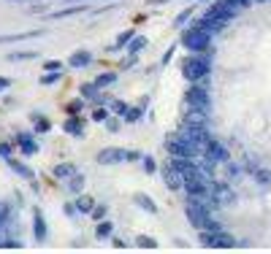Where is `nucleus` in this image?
Listing matches in <instances>:
<instances>
[{
  "instance_id": "1",
  "label": "nucleus",
  "mask_w": 271,
  "mask_h": 254,
  "mask_svg": "<svg viewBox=\"0 0 271 254\" xmlns=\"http://www.w3.org/2000/svg\"><path fill=\"white\" fill-rule=\"evenodd\" d=\"M182 46L190 54H215V46H212V33L201 30V27H184L182 30Z\"/></svg>"
},
{
  "instance_id": "2",
  "label": "nucleus",
  "mask_w": 271,
  "mask_h": 254,
  "mask_svg": "<svg viewBox=\"0 0 271 254\" xmlns=\"http://www.w3.org/2000/svg\"><path fill=\"white\" fill-rule=\"evenodd\" d=\"M182 73L190 84L193 82H206L212 73V54H190L182 62Z\"/></svg>"
},
{
  "instance_id": "3",
  "label": "nucleus",
  "mask_w": 271,
  "mask_h": 254,
  "mask_svg": "<svg viewBox=\"0 0 271 254\" xmlns=\"http://www.w3.org/2000/svg\"><path fill=\"white\" fill-rule=\"evenodd\" d=\"M165 149H168V157H193V160L201 157V149L193 146V143H190L179 130L171 132V135L165 138Z\"/></svg>"
},
{
  "instance_id": "4",
  "label": "nucleus",
  "mask_w": 271,
  "mask_h": 254,
  "mask_svg": "<svg viewBox=\"0 0 271 254\" xmlns=\"http://www.w3.org/2000/svg\"><path fill=\"white\" fill-rule=\"evenodd\" d=\"M184 103H187L190 108H201V111H209V106H212L209 86H206L204 82H193V84H190V89L184 92Z\"/></svg>"
},
{
  "instance_id": "5",
  "label": "nucleus",
  "mask_w": 271,
  "mask_h": 254,
  "mask_svg": "<svg viewBox=\"0 0 271 254\" xmlns=\"http://www.w3.org/2000/svg\"><path fill=\"white\" fill-rule=\"evenodd\" d=\"M201 246L206 249H236L239 241L222 230H201Z\"/></svg>"
},
{
  "instance_id": "6",
  "label": "nucleus",
  "mask_w": 271,
  "mask_h": 254,
  "mask_svg": "<svg viewBox=\"0 0 271 254\" xmlns=\"http://www.w3.org/2000/svg\"><path fill=\"white\" fill-rule=\"evenodd\" d=\"M179 132L187 138L190 143H193V146H198L201 152H204V146L212 141V138H215L209 132V127H187V125H179Z\"/></svg>"
},
{
  "instance_id": "7",
  "label": "nucleus",
  "mask_w": 271,
  "mask_h": 254,
  "mask_svg": "<svg viewBox=\"0 0 271 254\" xmlns=\"http://www.w3.org/2000/svg\"><path fill=\"white\" fill-rule=\"evenodd\" d=\"M79 95H82L87 103H92V106H111V97H108L95 82L82 84V86H79Z\"/></svg>"
},
{
  "instance_id": "8",
  "label": "nucleus",
  "mask_w": 271,
  "mask_h": 254,
  "mask_svg": "<svg viewBox=\"0 0 271 254\" xmlns=\"http://www.w3.org/2000/svg\"><path fill=\"white\" fill-rule=\"evenodd\" d=\"M11 141H14V146H19V152L25 154V157H33V154H38V141L33 138V132H22L16 130L14 135H11Z\"/></svg>"
},
{
  "instance_id": "9",
  "label": "nucleus",
  "mask_w": 271,
  "mask_h": 254,
  "mask_svg": "<svg viewBox=\"0 0 271 254\" xmlns=\"http://www.w3.org/2000/svg\"><path fill=\"white\" fill-rule=\"evenodd\" d=\"M95 163L98 165H119V163H128V149H101V152L95 154Z\"/></svg>"
},
{
  "instance_id": "10",
  "label": "nucleus",
  "mask_w": 271,
  "mask_h": 254,
  "mask_svg": "<svg viewBox=\"0 0 271 254\" xmlns=\"http://www.w3.org/2000/svg\"><path fill=\"white\" fill-rule=\"evenodd\" d=\"M201 157H206V160H212V163H217V165H222V163H228L230 160V154H228V149L222 146L217 138H212L209 143L204 146V152H201Z\"/></svg>"
},
{
  "instance_id": "11",
  "label": "nucleus",
  "mask_w": 271,
  "mask_h": 254,
  "mask_svg": "<svg viewBox=\"0 0 271 254\" xmlns=\"http://www.w3.org/2000/svg\"><path fill=\"white\" fill-rule=\"evenodd\" d=\"M204 14H206V16H215V19H220V22H225V25H228V22L233 19V16L239 14V11L230 8V5H225L222 0H215V3H212L209 8L204 11Z\"/></svg>"
},
{
  "instance_id": "12",
  "label": "nucleus",
  "mask_w": 271,
  "mask_h": 254,
  "mask_svg": "<svg viewBox=\"0 0 271 254\" xmlns=\"http://www.w3.org/2000/svg\"><path fill=\"white\" fill-rule=\"evenodd\" d=\"M62 132H68L71 138H84V132H87L84 117H68L65 122H62Z\"/></svg>"
},
{
  "instance_id": "13",
  "label": "nucleus",
  "mask_w": 271,
  "mask_h": 254,
  "mask_svg": "<svg viewBox=\"0 0 271 254\" xmlns=\"http://www.w3.org/2000/svg\"><path fill=\"white\" fill-rule=\"evenodd\" d=\"M163 184H165L168 189H174V192H176V189H184V178H182V173L176 170L171 163H165V168H163Z\"/></svg>"
},
{
  "instance_id": "14",
  "label": "nucleus",
  "mask_w": 271,
  "mask_h": 254,
  "mask_svg": "<svg viewBox=\"0 0 271 254\" xmlns=\"http://www.w3.org/2000/svg\"><path fill=\"white\" fill-rule=\"evenodd\" d=\"M92 65V51L90 49H76L71 57H68V68L73 71H84V68Z\"/></svg>"
},
{
  "instance_id": "15",
  "label": "nucleus",
  "mask_w": 271,
  "mask_h": 254,
  "mask_svg": "<svg viewBox=\"0 0 271 254\" xmlns=\"http://www.w3.org/2000/svg\"><path fill=\"white\" fill-rule=\"evenodd\" d=\"M182 125H187V127H209V111L190 108V111L182 117Z\"/></svg>"
},
{
  "instance_id": "16",
  "label": "nucleus",
  "mask_w": 271,
  "mask_h": 254,
  "mask_svg": "<svg viewBox=\"0 0 271 254\" xmlns=\"http://www.w3.org/2000/svg\"><path fill=\"white\" fill-rule=\"evenodd\" d=\"M33 235H36L38 244H44V241L49 238V227H46V216L41 213V209L33 211Z\"/></svg>"
},
{
  "instance_id": "17",
  "label": "nucleus",
  "mask_w": 271,
  "mask_h": 254,
  "mask_svg": "<svg viewBox=\"0 0 271 254\" xmlns=\"http://www.w3.org/2000/svg\"><path fill=\"white\" fill-rule=\"evenodd\" d=\"M5 163H8V168L14 170L16 176L27 178V181H33V178H36V170H33L30 165H25V163H22V160H14V157H8V160H5Z\"/></svg>"
},
{
  "instance_id": "18",
  "label": "nucleus",
  "mask_w": 271,
  "mask_h": 254,
  "mask_svg": "<svg viewBox=\"0 0 271 254\" xmlns=\"http://www.w3.org/2000/svg\"><path fill=\"white\" fill-rule=\"evenodd\" d=\"M82 11H87V3H73V5H65V8H60V11H52L49 14V19H62V16H73V14H82Z\"/></svg>"
},
{
  "instance_id": "19",
  "label": "nucleus",
  "mask_w": 271,
  "mask_h": 254,
  "mask_svg": "<svg viewBox=\"0 0 271 254\" xmlns=\"http://www.w3.org/2000/svg\"><path fill=\"white\" fill-rule=\"evenodd\" d=\"M44 36V30H30V33H16V36H0V43H19V41H33Z\"/></svg>"
},
{
  "instance_id": "20",
  "label": "nucleus",
  "mask_w": 271,
  "mask_h": 254,
  "mask_svg": "<svg viewBox=\"0 0 271 254\" xmlns=\"http://www.w3.org/2000/svg\"><path fill=\"white\" fill-rule=\"evenodd\" d=\"M114 235V224H111V219H101V222L95 224V238L98 241H108Z\"/></svg>"
},
{
  "instance_id": "21",
  "label": "nucleus",
  "mask_w": 271,
  "mask_h": 254,
  "mask_svg": "<svg viewBox=\"0 0 271 254\" xmlns=\"http://www.w3.org/2000/svg\"><path fill=\"white\" fill-rule=\"evenodd\" d=\"M30 122H33V127H36V132H49L52 130V122L41 111H30Z\"/></svg>"
},
{
  "instance_id": "22",
  "label": "nucleus",
  "mask_w": 271,
  "mask_h": 254,
  "mask_svg": "<svg viewBox=\"0 0 271 254\" xmlns=\"http://www.w3.org/2000/svg\"><path fill=\"white\" fill-rule=\"evenodd\" d=\"M84 108H87V100H84V97L79 95V97H73V100L65 106V114H68V117H82Z\"/></svg>"
},
{
  "instance_id": "23",
  "label": "nucleus",
  "mask_w": 271,
  "mask_h": 254,
  "mask_svg": "<svg viewBox=\"0 0 271 254\" xmlns=\"http://www.w3.org/2000/svg\"><path fill=\"white\" fill-rule=\"evenodd\" d=\"M73 173H76V165H73V163H60L54 168V178H57V181H68Z\"/></svg>"
},
{
  "instance_id": "24",
  "label": "nucleus",
  "mask_w": 271,
  "mask_h": 254,
  "mask_svg": "<svg viewBox=\"0 0 271 254\" xmlns=\"http://www.w3.org/2000/svg\"><path fill=\"white\" fill-rule=\"evenodd\" d=\"M76 209H79V213H92V209H95V198H90V195H82L79 192L76 195Z\"/></svg>"
},
{
  "instance_id": "25",
  "label": "nucleus",
  "mask_w": 271,
  "mask_h": 254,
  "mask_svg": "<svg viewBox=\"0 0 271 254\" xmlns=\"http://www.w3.org/2000/svg\"><path fill=\"white\" fill-rule=\"evenodd\" d=\"M65 189H68L71 195H79V192H82V189H84V176H82V173H79V170L73 173V176L65 181Z\"/></svg>"
},
{
  "instance_id": "26",
  "label": "nucleus",
  "mask_w": 271,
  "mask_h": 254,
  "mask_svg": "<svg viewBox=\"0 0 271 254\" xmlns=\"http://www.w3.org/2000/svg\"><path fill=\"white\" fill-rule=\"evenodd\" d=\"M144 119V106H128V111L122 114V122L133 125V122H141Z\"/></svg>"
},
{
  "instance_id": "27",
  "label": "nucleus",
  "mask_w": 271,
  "mask_h": 254,
  "mask_svg": "<svg viewBox=\"0 0 271 254\" xmlns=\"http://www.w3.org/2000/svg\"><path fill=\"white\" fill-rule=\"evenodd\" d=\"M144 46H149L147 36H133V38H130V43L125 46V54H138V51H141Z\"/></svg>"
},
{
  "instance_id": "28",
  "label": "nucleus",
  "mask_w": 271,
  "mask_h": 254,
  "mask_svg": "<svg viewBox=\"0 0 271 254\" xmlns=\"http://www.w3.org/2000/svg\"><path fill=\"white\" fill-rule=\"evenodd\" d=\"M133 203L138 206V209L149 211V213H158V203H155L152 198H147V195H133Z\"/></svg>"
},
{
  "instance_id": "29",
  "label": "nucleus",
  "mask_w": 271,
  "mask_h": 254,
  "mask_svg": "<svg viewBox=\"0 0 271 254\" xmlns=\"http://www.w3.org/2000/svg\"><path fill=\"white\" fill-rule=\"evenodd\" d=\"M193 14H195L193 5H190V8H184V11H179V14H176V19H174V27H176V30H184V27H187V22L193 19Z\"/></svg>"
},
{
  "instance_id": "30",
  "label": "nucleus",
  "mask_w": 271,
  "mask_h": 254,
  "mask_svg": "<svg viewBox=\"0 0 271 254\" xmlns=\"http://www.w3.org/2000/svg\"><path fill=\"white\" fill-rule=\"evenodd\" d=\"M117 73L114 71H106V73H98V79H95V84L101 86V89H106V86H111V84H117Z\"/></svg>"
},
{
  "instance_id": "31",
  "label": "nucleus",
  "mask_w": 271,
  "mask_h": 254,
  "mask_svg": "<svg viewBox=\"0 0 271 254\" xmlns=\"http://www.w3.org/2000/svg\"><path fill=\"white\" fill-rule=\"evenodd\" d=\"M62 79H65V71H52V73H44L41 76V84L52 86V84H60Z\"/></svg>"
},
{
  "instance_id": "32",
  "label": "nucleus",
  "mask_w": 271,
  "mask_h": 254,
  "mask_svg": "<svg viewBox=\"0 0 271 254\" xmlns=\"http://www.w3.org/2000/svg\"><path fill=\"white\" fill-rule=\"evenodd\" d=\"M133 36H136L133 30H125V33H119V36H117V43L111 46V51H119V49H125V46L130 43V38H133Z\"/></svg>"
},
{
  "instance_id": "33",
  "label": "nucleus",
  "mask_w": 271,
  "mask_h": 254,
  "mask_svg": "<svg viewBox=\"0 0 271 254\" xmlns=\"http://www.w3.org/2000/svg\"><path fill=\"white\" fill-rule=\"evenodd\" d=\"M38 51H8V62H22V60H36Z\"/></svg>"
},
{
  "instance_id": "34",
  "label": "nucleus",
  "mask_w": 271,
  "mask_h": 254,
  "mask_svg": "<svg viewBox=\"0 0 271 254\" xmlns=\"http://www.w3.org/2000/svg\"><path fill=\"white\" fill-rule=\"evenodd\" d=\"M136 246H138V249H158V241H155L152 235H138Z\"/></svg>"
},
{
  "instance_id": "35",
  "label": "nucleus",
  "mask_w": 271,
  "mask_h": 254,
  "mask_svg": "<svg viewBox=\"0 0 271 254\" xmlns=\"http://www.w3.org/2000/svg\"><path fill=\"white\" fill-rule=\"evenodd\" d=\"M108 117H111V111H108L106 106H95V111H92V122H106Z\"/></svg>"
},
{
  "instance_id": "36",
  "label": "nucleus",
  "mask_w": 271,
  "mask_h": 254,
  "mask_svg": "<svg viewBox=\"0 0 271 254\" xmlns=\"http://www.w3.org/2000/svg\"><path fill=\"white\" fill-rule=\"evenodd\" d=\"M103 125H106L108 132H119V130H122V117H108Z\"/></svg>"
},
{
  "instance_id": "37",
  "label": "nucleus",
  "mask_w": 271,
  "mask_h": 254,
  "mask_svg": "<svg viewBox=\"0 0 271 254\" xmlns=\"http://www.w3.org/2000/svg\"><path fill=\"white\" fill-rule=\"evenodd\" d=\"M41 71H44V73H52V71H65V65H62L60 60H46L44 65H41Z\"/></svg>"
},
{
  "instance_id": "38",
  "label": "nucleus",
  "mask_w": 271,
  "mask_h": 254,
  "mask_svg": "<svg viewBox=\"0 0 271 254\" xmlns=\"http://www.w3.org/2000/svg\"><path fill=\"white\" fill-rule=\"evenodd\" d=\"M141 168L147 170V176H152V173L158 170V163H155V160L149 157V154H144V157H141Z\"/></svg>"
},
{
  "instance_id": "39",
  "label": "nucleus",
  "mask_w": 271,
  "mask_h": 254,
  "mask_svg": "<svg viewBox=\"0 0 271 254\" xmlns=\"http://www.w3.org/2000/svg\"><path fill=\"white\" fill-rule=\"evenodd\" d=\"M106 213H108V206H106V203H103V206H98V203H95V209H92L90 216L95 219V222H101V219H106Z\"/></svg>"
},
{
  "instance_id": "40",
  "label": "nucleus",
  "mask_w": 271,
  "mask_h": 254,
  "mask_svg": "<svg viewBox=\"0 0 271 254\" xmlns=\"http://www.w3.org/2000/svg\"><path fill=\"white\" fill-rule=\"evenodd\" d=\"M0 157H3V160L14 157V141H3V143H0Z\"/></svg>"
},
{
  "instance_id": "41",
  "label": "nucleus",
  "mask_w": 271,
  "mask_h": 254,
  "mask_svg": "<svg viewBox=\"0 0 271 254\" xmlns=\"http://www.w3.org/2000/svg\"><path fill=\"white\" fill-rule=\"evenodd\" d=\"M222 165L228 168V181H236V178L241 176V168H239V165H233L230 160H228V163H222Z\"/></svg>"
},
{
  "instance_id": "42",
  "label": "nucleus",
  "mask_w": 271,
  "mask_h": 254,
  "mask_svg": "<svg viewBox=\"0 0 271 254\" xmlns=\"http://www.w3.org/2000/svg\"><path fill=\"white\" fill-rule=\"evenodd\" d=\"M133 65H138V54H128L122 62H119V71H130Z\"/></svg>"
},
{
  "instance_id": "43",
  "label": "nucleus",
  "mask_w": 271,
  "mask_h": 254,
  "mask_svg": "<svg viewBox=\"0 0 271 254\" xmlns=\"http://www.w3.org/2000/svg\"><path fill=\"white\" fill-rule=\"evenodd\" d=\"M0 249H22V244H19V238H3Z\"/></svg>"
},
{
  "instance_id": "44",
  "label": "nucleus",
  "mask_w": 271,
  "mask_h": 254,
  "mask_svg": "<svg viewBox=\"0 0 271 254\" xmlns=\"http://www.w3.org/2000/svg\"><path fill=\"white\" fill-rule=\"evenodd\" d=\"M125 111H128V103H122V100H111V114H117V117H122Z\"/></svg>"
},
{
  "instance_id": "45",
  "label": "nucleus",
  "mask_w": 271,
  "mask_h": 254,
  "mask_svg": "<svg viewBox=\"0 0 271 254\" xmlns=\"http://www.w3.org/2000/svg\"><path fill=\"white\" fill-rule=\"evenodd\" d=\"M11 219V206L8 203H0V224H5Z\"/></svg>"
},
{
  "instance_id": "46",
  "label": "nucleus",
  "mask_w": 271,
  "mask_h": 254,
  "mask_svg": "<svg viewBox=\"0 0 271 254\" xmlns=\"http://www.w3.org/2000/svg\"><path fill=\"white\" fill-rule=\"evenodd\" d=\"M62 211H65V216H68V219H76V216H79L76 203H65V206H62Z\"/></svg>"
},
{
  "instance_id": "47",
  "label": "nucleus",
  "mask_w": 271,
  "mask_h": 254,
  "mask_svg": "<svg viewBox=\"0 0 271 254\" xmlns=\"http://www.w3.org/2000/svg\"><path fill=\"white\" fill-rule=\"evenodd\" d=\"M141 157H144V154L136 152V149H130V152H128V163H141Z\"/></svg>"
},
{
  "instance_id": "48",
  "label": "nucleus",
  "mask_w": 271,
  "mask_h": 254,
  "mask_svg": "<svg viewBox=\"0 0 271 254\" xmlns=\"http://www.w3.org/2000/svg\"><path fill=\"white\" fill-rule=\"evenodd\" d=\"M258 181H261V184H269V181H271V173H269V170H258Z\"/></svg>"
},
{
  "instance_id": "49",
  "label": "nucleus",
  "mask_w": 271,
  "mask_h": 254,
  "mask_svg": "<svg viewBox=\"0 0 271 254\" xmlns=\"http://www.w3.org/2000/svg\"><path fill=\"white\" fill-rule=\"evenodd\" d=\"M108 241H114V249H128V241H122V238H108Z\"/></svg>"
},
{
  "instance_id": "50",
  "label": "nucleus",
  "mask_w": 271,
  "mask_h": 254,
  "mask_svg": "<svg viewBox=\"0 0 271 254\" xmlns=\"http://www.w3.org/2000/svg\"><path fill=\"white\" fill-rule=\"evenodd\" d=\"M11 86V79H5V76H0V92H5Z\"/></svg>"
},
{
  "instance_id": "51",
  "label": "nucleus",
  "mask_w": 271,
  "mask_h": 254,
  "mask_svg": "<svg viewBox=\"0 0 271 254\" xmlns=\"http://www.w3.org/2000/svg\"><path fill=\"white\" fill-rule=\"evenodd\" d=\"M171 57H174V46H171V49L163 54V62H171Z\"/></svg>"
},
{
  "instance_id": "52",
  "label": "nucleus",
  "mask_w": 271,
  "mask_h": 254,
  "mask_svg": "<svg viewBox=\"0 0 271 254\" xmlns=\"http://www.w3.org/2000/svg\"><path fill=\"white\" fill-rule=\"evenodd\" d=\"M30 11H33V14H38V11H46V5H41V3H38V5H30Z\"/></svg>"
},
{
  "instance_id": "53",
  "label": "nucleus",
  "mask_w": 271,
  "mask_h": 254,
  "mask_svg": "<svg viewBox=\"0 0 271 254\" xmlns=\"http://www.w3.org/2000/svg\"><path fill=\"white\" fill-rule=\"evenodd\" d=\"M149 5H163V3H168V0H147Z\"/></svg>"
},
{
  "instance_id": "54",
  "label": "nucleus",
  "mask_w": 271,
  "mask_h": 254,
  "mask_svg": "<svg viewBox=\"0 0 271 254\" xmlns=\"http://www.w3.org/2000/svg\"><path fill=\"white\" fill-rule=\"evenodd\" d=\"M11 3H25V0H11Z\"/></svg>"
},
{
  "instance_id": "55",
  "label": "nucleus",
  "mask_w": 271,
  "mask_h": 254,
  "mask_svg": "<svg viewBox=\"0 0 271 254\" xmlns=\"http://www.w3.org/2000/svg\"><path fill=\"white\" fill-rule=\"evenodd\" d=\"M82 3H87V0H82Z\"/></svg>"
}]
</instances>
